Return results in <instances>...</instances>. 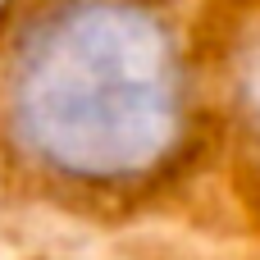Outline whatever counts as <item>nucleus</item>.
Here are the masks:
<instances>
[{"label": "nucleus", "mask_w": 260, "mask_h": 260, "mask_svg": "<svg viewBox=\"0 0 260 260\" xmlns=\"http://www.w3.org/2000/svg\"><path fill=\"white\" fill-rule=\"evenodd\" d=\"M0 9H5V0H0Z\"/></svg>", "instance_id": "3"}, {"label": "nucleus", "mask_w": 260, "mask_h": 260, "mask_svg": "<svg viewBox=\"0 0 260 260\" xmlns=\"http://www.w3.org/2000/svg\"><path fill=\"white\" fill-rule=\"evenodd\" d=\"M9 128L27 160L69 183H137L183 137L174 32L137 0L55 5L14 55Z\"/></svg>", "instance_id": "1"}, {"label": "nucleus", "mask_w": 260, "mask_h": 260, "mask_svg": "<svg viewBox=\"0 0 260 260\" xmlns=\"http://www.w3.org/2000/svg\"><path fill=\"white\" fill-rule=\"evenodd\" d=\"M238 105L247 114V128L260 137V23L247 32V46L238 55Z\"/></svg>", "instance_id": "2"}]
</instances>
